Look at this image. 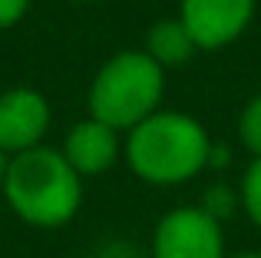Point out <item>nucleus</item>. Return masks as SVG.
<instances>
[{"label": "nucleus", "instance_id": "obj_4", "mask_svg": "<svg viewBox=\"0 0 261 258\" xmlns=\"http://www.w3.org/2000/svg\"><path fill=\"white\" fill-rule=\"evenodd\" d=\"M152 258H228L222 222L202 205L169 209L155 222Z\"/></svg>", "mask_w": 261, "mask_h": 258}, {"label": "nucleus", "instance_id": "obj_8", "mask_svg": "<svg viewBox=\"0 0 261 258\" xmlns=\"http://www.w3.org/2000/svg\"><path fill=\"white\" fill-rule=\"evenodd\" d=\"M142 50H146L162 70H172V66L189 63L198 46H195V40L189 37V30L182 27V20L169 17V20H155L146 30V46H142Z\"/></svg>", "mask_w": 261, "mask_h": 258}, {"label": "nucleus", "instance_id": "obj_1", "mask_svg": "<svg viewBox=\"0 0 261 258\" xmlns=\"http://www.w3.org/2000/svg\"><path fill=\"white\" fill-rule=\"evenodd\" d=\"M208 129L189 113L159 110L126 136V162L149 186H182L212 159Z\"/></svg>", "mask_w": 261, "mask_h": 258}, {"label": "nucleus", "instance_id": "obj_5", "mask_svg": "<svg viewBox=\"0 0 261 258\" xmlns=\"http://www.w3.org/2000/svg\"><path fill=\"white\" fill-rule=\"evenodd\" d=\"M258 0H178V20L198 50H222L248 30Z\"/></svg>", "mask_w": 261, "mask_h": 258}, {"label": "nucleus", "instance_id": "obj_3", "mask_svg": "<svg viewBox=\"0 0 261 258\" xmlns=\"http://www.w3.org/2000/svg\"><path fill=\"white\" fill-rule=\"evenodd\" d=\"M166 93V70L146 50H122L109 57L93 76L86 93L89 116L113 126L116 133L136 129L142 119L159 113Z\"/></svg>", "mask_w": 261, "mask_h": 258}, {"label": "nucleus", "instance_id": "obj_14", "mask_svg": "<svg viewBox=\"0 0 261 258\" xmlns=\"http://www.w3.org/2000/svg\"><path fill=\"white\" fill-rule=\"evenodd\" d=\"M4 175H7V156L0 152V189H4Z\"/></svg>", "mask_w": 261, "mask_h": 258}, {"label": "nucleus", "instance_id": "obj_12", "mask_svg": "<svg viewBox=\"0 0 261 258\" xmlns=\"http://www.w3.org/2000/svg\"><path fill=\"white\" fill-rule=\"evenodd\" d=\"M27 7H30V0H0V30L20 23L23 13H27Z\"/></svg>", "mask_w": 261, "mask_h": 258}, {"label": "nucleus", "instance_id": "obj_2", "mask_svg": "<svg viewBox=\"0 0 261 258\" xmlns=\"http://www.w3.org/2000/svg\"><path fill=\"white\" fill-rule=\"evenodd\" d=\"M4 199L20 222L33 228H60L83 205V179L60 149L37 146L7 159Z\"/></svg>", "mask_w": 261, "mask_h": 258}, {"label": "nucleus", "instance_id": "obj_11", "mask_svg": "<svg viewBox=\"0 0 261 258\" xmlns=\"http://www.w3.org/2000/svg\"><path fill=\"white\" fill-rule=\"evenodd\" d=\"M202 209L208 215H215L218 222L225 219V215L235 209V192H231L228 186H212L208 192H205V202H202Z\"/></svg>", "mask_w": 261, "mask_h": 258}, {"label": "nucleus", "instance_id": "obj_15", "mask_svg": "<svg viewBox=\"0 0 261 258\" xmlns=\"http://www.w3.org/2000/svg\"><path fill=\"white\" fill-rule=\"evenodd\" d=\"M228 258H261V252H238V255H228Z\"/></svg>", "mask_w": 261, "mask_h": 258}, {"label": "nucleus", "instance_id": "obj_13", "mask_svg": "<svg viewBox=\"0 0 261 258\" xmlns=\"http://www.w3.org/2000/svg\"><path fill=\"white\" fill-rule=\"evenodd\" d=\"M102 258H136V252L129 245H109L106 252H102Z\"/></svg>", "mask_w": 261, "mask_h": 258}, {"label": "nucleus", "instance_id": "obj_6", "mask_svg": "<svg viewBox=\"0 0 261 258\" xmlns=\"http://www.w3.org/2000/svg\"><path fill=\"white\" fill-rule=\"evenodd\" d=\"M50 129V103L33 86H13L0 93V152L20 156L43 146Z\"/></svg>", "mask_w": 261, "mask_h": 258}, {"label": "nucleus", "instance_id": "obj_9", "mask_svg": "<svg viewBox=\"0 0 261 258\" xmlns=\"http://www.w3.org/2000/svg\"><path fill=\"white\" fill-rule=\"evenodd\" d=\"M238 139L251 159H261V96H251L238 113Z\"/></svg>", "mask_w": 261, "mask_h": 258}, {"label": "nucleus", "instance_id": "obj_7", "mask_svg": "<svg viewBox=\"0 0 261 258\" xmlns=\"http://www.w3.org/2000/svg\"><path fill=\"white\" fill-rule=\"evenodd\" d=\"M60 152H63L66 162L80 172V179H86V175H102L116 166V159H119V152H122V139L113 126L86 116L66 133Z\"/></svg>", "mask_w": 261, "mask_h": 258}, {"label": "nucleus", "instance_id": "obj_10", "mask_svg": "<svg viewBox=\"0 0 261 258\" xmlns=\"http://www.w3.org/2000/svg\"><path fill=\"white\" fill-rule=\"evenodd\" d=\"M238 202H242L245 215L251 219V225L261 228V159H251L245 169L242 186H238Z\"/></svg>", "mask_w": 261, "mask_h": 258}]
</instances>
